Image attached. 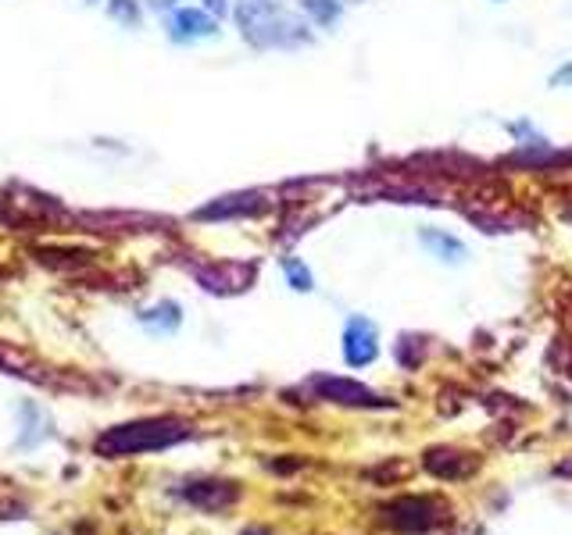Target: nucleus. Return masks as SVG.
Here are the masks:
<instances>
[{
	"mask_svg": "<svg viewBox=\"0 0 572 535\" xmlns=\"http://www.w3.org/2000/svg\"><path fill=\"white\" fill-rule=\"evenodd\" d=\"M190 435V425L180 418H140L125 421L98 435V457H133V453H154L165 446H176Z\"/></svg>",
	"mask_w": 572,
	"mask_h": 535,
	"instance_id": "f257e3e1",
	"label": "nucleus"
},
{
	"mask_svg": "<svg viewBox=\"0 0 572 535\" xmlns=\"http://www.w3.org/2000/svg\"><path fill=\"white\" fill-rule=\"evenodd\" d=\"M236 25L258 47H276V43H294L290 19L283 14V0H236Z\"/></svg>",
	"mask_w": 572,
	"mask_h": 535,
	"instance_id": "f03ea898",
	"label": "nucleus"
},
{
	"mask_svg": "<svg viewBox=\"0 0 572 535\" xmlns=\"http://www.w3.org/2000/svg\"><path fill=\"white\" fill-rule=\"evenodd\" d=\"M165 32L172 43H201V40L218 37V22L215 14L201 8H172L165 14Z\"/></svg>",
	"mask_w": 572,
	"mask_h": 535,
	"instance_id": "7ed1b4c3",
	"label": "nucleus"
},
{
	"mask_svg": "<svg viewBox=\"0 0 572 535\" xmlns=\"http://www.w3.org/2000/svg\"><path fill=\"white\" fill-rule=\"evenodd\" d=\"M379 357V336H376V326L369 318L355 315L351 321L344 326V361L351 368H365L372 364Z\"/></svg>",
	"mask_w": 572,
	"mask_h": 535,
	"instance_id": "20e7f679",
	"label": "nucleus"
},
{
	"mask_svg": "<svg viewBox=\"0 0 572 535\" xmlns=\"http://www.w3.org/2000/svg\"><path fill=\"white\" fill-rule=\"evenodd\" d=\"M315 389H319L323 400L351 403V408H376V403H379L376 393H369L361 382H351V379H315Z\"/></svg>",
	"mask_w": 572,
	"mask_h": 535,
	"instance_id": "39448f33",
	"label": "nucleus"
},
{
	"mask_svg": "<svg viewBox=\"0 0 572 535\" xmlns=\"http://www.w3.org/2000/svg\"><path fill=\"white\" fill-rule=\"evenodd\" d=\"M429 507H433L429 500H397V504L387 507V517H390L397 528H405V532H422V528L433 525L429 517H419Z\"/></svg>",
	"mask_w": 572,
	"mask_h": 535,
	"instance_id": "423d86ee",
	"label": "nucleus"
},
{
	"mask_svg": "<svg viewBox=\"0 0 572 535\" xmlns=\"http://www.w3.org/2000/svg\"><path fill=\"white\" fill-rule=\"evenodd\" d=\"M419 239H422V247L426 250H433L440 261H448V265H458L462 261V257L469 254L466 250V243L462 239H454V236H448V233H433V229H422L419 233Z\"/></svg>",
	"mask_w": 572,
	"mask_h": 535,
	"instance_id": "0eeeda50",
	"label": "nucleus"
},
{
	"mask_svg": "<svg viewBox=\"0 0 572 535\" xmlns=\"http://www.w3.org/2000/svg\"><path fill=\"white\" fill-rule=\"evenodd\" d=\"M233 496H236V490L229 482H197V485H190V490H186V500H194V504L208 507V511L226 507Z\"/></svg>",
	"mask_w": 572,
	"mask_h": 535,
	"instance_id": "6e6552de",
	"label": "nucleus"
},
{
	"mask_svg": "<svg viewBox=\"0 0 572 535\" xmlns=\"http://www.w3.org/2000/svg\"><path fill=\"white\" fill-rule=\"evenodd\" d=\"M180 321H183V311H180V303H172V300H162V303L147 307V311H140V326H147L151 332H172V329H180Z\"/></svg>",
	"mask_w": 572,
	"mask_h": 535,
	"instance_id": "1a4fd4ad",
	"label": "nucleus"
},
{
	"mask_svg": "<svg viewBox=\"0 0 572 535\" xmlns=\"http://www.w3.org/2000/svg\"><path fill=\"white\" fill-rule=\"evenodd\" d=\"M262 204L254 200V193H241V197H222L215 200L212 207H201L197 218H229V215H251V210H258Z\"/></svg>",
	"mask_w": 572,
	"mask_h": 535,
	"instance_id": "9d476101",
	"label": "nucleus"
},
{
	"mask_svg": "<svg viewBox=\"0 0 572 535\" xmlns=\"http://www.w3.org/2000/svg\"><path fill=\"white\" fill-rule=\"evenodd\" d=\"M0 371H8V375H19V379H43L40 375V368L29 361L25 353H19V350H11L8 343H0Z\"/></svg>",
	"mask_w": 572,
	"mask_h": 535,
	"instance_id": "9b49d317",
	"label": "nucleus"
},
{
	"mask_svg": "<svg viewBox=\"0 0 572 535\" xmlns=\"http://www.w3.org/2000/svg\"><path fill=\"white\" fill-rule=\"evenodd\" d=\"M305 11H308L319 25H333V22L340 19L344 0H305Z\"/></svg>",
	"mask_w": 572,
	"mask_h": 535,
	"instance_id": "f8f14e48",
	"label": "nucleus"
},
{
	"mask_svg": "<svg viewBox=\"0 0 572 535\" xmlns=\"http://www.w3.org/2000/svg\"><path fill=\"white\" fill-rule=\"evenodd\" d=\"M108 14L122 25H140V0H108Z\"/></svg>",
	"mask_w": 572,
	"mask_h": 535,
	"instance_id": "ddd939ff",
	"label": "nucleus"
},
{
	"mask_svg": "<svg viewBox=\"0 0 572 535\" xmlns=\"http://www.w3.org/2000/svg\"><path fill=\"white\" fill-rule=\"evenodd\" d=\"M283 271H286V279H290V286L294 289H300V294H308V289L315 286V279H311V271L297 261V257H290V261H283Z\"/></svg>",
	"mask_w": 572,
	"mask_h": 535,
	"instance_id": "4468645a",
	"label": "nucleus"
},
{
	"mask_svg": "<svg viewBox=\"0 0 572 535\" xmlns=\"http://www.w3.org/2000/svg\"><path fill=\"white\" fill-rule=\"evenodd\" d=\"M551 83H554V86H565V83H572V64H565V69L554 72V75H551Z\"/></svg>",
	"mask_w": 572,
	"mask_h": 535,
	"instance_id": "2eb2a0df",
	"label": "nucleus"
},
{
	"mask_svg": "<svg viewBox=\"0 0 572 535\" xmlns=\"http://www.w3.org/2000/svg\"><path fill=\"white\" fill-rule=\"evenodd\" d=\"M204 8H208V14H226L229 11L226 0H204Z\"/></svg>",
	"mask_w": 572,
	"mask_h": 535,
	"instance_id": "dca6fc26",
	"label": "nucleus"
},
{
	"mask_svg": "<svg viewBox=\"0 0 572 535\" xmlns=\"http://www.w3.org/2000/svg\"><path fill=\"white\" fill-rule=\"evenodd\" d=\"M180 0H154V8H176Z\"/></svg>",
	"mask_w": 572,
	"mask_h": 535,
	"instance_id": "f3484780",
	"label": "nucleus"
}]
</instances>
